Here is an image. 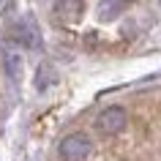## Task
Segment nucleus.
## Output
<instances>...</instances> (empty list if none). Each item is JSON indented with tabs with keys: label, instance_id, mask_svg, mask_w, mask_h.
Listing matches in <instances>:
<instances>
[{
	"label": "nucleus",
	"instance_id": "obj_6",
	"mask_svg": "<svg viewBox=\"0 0 161 161\" xmlns=\"http://www.w3.org/2000/svg\"><path fill=\"white\" fill-rule=\"evenodd\" d=\"M55 82H58V74H55V68L44 63V66L38 68V74H36V87H38V90H47V87L55 85Z\"/></svg>",
	"mask_w": 161,
	"mask_h": 161
},
{
	"label": "nucleus",
	"instance_id": "obj_1",
	"mask_svg": "<svg viewBox=\"0 0 161 161\" xmlns=\"http://www.w3.org/2000/svg\"><path fill=\"white\" fill-rule=\"evenodd\" d=\"M90 150H93V142L85 134H68L58 145V153L63 161H85L90 156Z\"/></svg>",
	"mask_w": 161,
	"mask_h": 161
},
{
	"label": "nucleus",
	"instance_id": "obj_2",
	"mask_svg": "<svg viewBox=\"0 0 161 161\" xmlns=\"http://www.w3.org/2000/svg\"><path fill=\"white\" fill-rule=\"evenodd\" d=\"M8 36H11V41L22 44L27 49H38L41 47V33H38V27H36V22L30 17H19L17 22H11Z\"/></svg>",
	"mask_w": 161,
	"mask_h": 161
},
{
	"label": "nucleus",
	"instance_id": "obj_3",
	"mask_svg": "<svg viewBox=\"0 0 161 161\" xmlns=\"http://www.w3.org/2000/svg\"><path fill=\"white\" fill-rule=\"evenodd\" d=\"M128 123V115L123 107H107L104 112H98V118H96V128L101 131V134L112 136V134H120Z\"/></svg>",
	"mask_w": 161,
	"mask_h": 161
},
{
	"label": "nucleus",
	"instance_id": "obj_7",
	"mask_svg": "<svg viewBox=\"0 0 161 161\" xmlns=\"http://www.w3.org/2000/svg\"><path fill=\"white\" fill-rule=\"evenodd\" d=\"M6 66H8V74L14 79H19V74H22V60H19V55H8L6 58Z\"/></svg>",
	"mask_w": 161,
	"mask_h": 161
},
{
	"label": "nucleus",
	"instance_id": "obj_4",
	"mask_svg": "<svg viewBox=\"0 0 161 161\" xmlns=\"http://www.w3.org/2000/svg\"><path fill=\"white\" fill-rule=\"evenodd\" d=\"M82 11H85V0H55L52 6V14L63 22H76Z\"/></svg>",
	"mask_w": 161,
	"mask_h": 161
},
{
	"label": "nucleus",
	"instance_id": "obj_5",
	"mask_svg": "<svg viewBox=\"0 0 161 161\" xmlns=\"http://www.w3.org/2000/svg\"><path fill=\"white\" fill-rule=\"evenodd\" d=\"M128 6V0H101L98 3V17L104 19V22H109V19L120 17V11Z\"/></svg>",
	"mask_w": 161,
	"mask_h": 161
}]
</instances>
